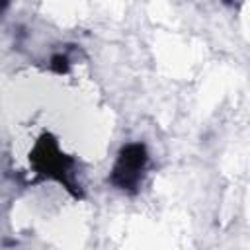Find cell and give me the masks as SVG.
<instances>
[{
    "label": "cell",
    "mask_w": 250,
    "mask_h": 250,
    "mask_svg": "<svg viewBox=\"0 0 250 250\" xmlns=\"http://www.w3.org/2000/svg\"><path fill=\"white\" fill-rule=\"evenodd\" d=\"M51 68H53L55 72H59V74L66 72V70H68V57H66V55H55V57L51 59Z\"/></svg>",
    "instance_id": "3"
},
{
    "label": "cell",
    "mask_w": 250,
    "mask_h": 250,
    "mask_svg": "<svg viewBox=\"0 0 250 250\" xmlns=\"http://www.w3.org/2000/svg\"><path fill=\"white\" fill-rule=\"evenodd\" d=\"M29 160L37 174L61 182L68 191L78 195V191L74 189L76 188L74 180H72V160L59 148L57 141L51 135H43L35 143L29 154Z\"/></svg>",
    "instance_id": "1"
},
{
    "label": "cell",
    "mask_w": 250,
    "mask_h": 250,
    "mask_svg": "<svg viewBox=\"0 0 250 250\" xmlns=\"http://www.w3.org/2000/svg\"><path fill=\"white\" fill-rule=\"evenodd\" d=\"M6 6H8V4H4V2H2V4H0V14H2V12H4V10H6Z\"/></svg>",
    "instance_id": "4"
},
{
    "label": "cell",
    "mask_w": 250,
    "mask_h": 250,
    "mask_svg": "<svg viewBox=\"0 0 250 250\" xmlns=\"http://www.w3.org/2000/svg\"><path fill=\"white\" fill-rule=\"evenodd\" d=\"M146 164H148L146 146L143 143H129L119 150L117 160L109 174V182L121 191H135L145 176Z\"/></svg>",
    "instance_id": "2"
}]
</instances>
